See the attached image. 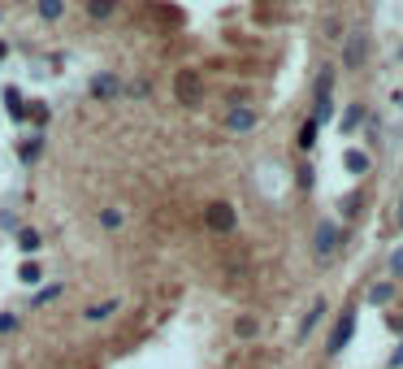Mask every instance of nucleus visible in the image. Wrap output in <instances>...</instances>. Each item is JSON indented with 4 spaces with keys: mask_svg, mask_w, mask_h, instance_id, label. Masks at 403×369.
Segmentation results:
<instances>
[{
    "mask_svg": "<svg viewBox=\"0 0 403 369\" xmlns=\"http://www.w3.org/2000/svg\"><path fill=\"white\" fill-rule=\"evenodd\" d=\"M334 66H325L321 74H317V91H312V122H330V113H334Z\"/></svg>",
    "mask_w": 403,
    "mask_h": 369,
    "instance_id": "1",
    "label": "nucleus"
},
{
    "mask_svg": "<svg viewBox=\"0 0 403 369\" xmlns=\"http://www.w3.org/2000/svg\"><path fill=\"white\" fill-rule=\"evenodd\" d=\"M204 226L213 231V235H230L239 226V213H235V204L230 200H213L208 208H204Z\"/></svg>",
    "mask_w": 403,
    "mask_h": 369,
    "instance_id": "2",
    "label": "nucleus"
},
{
    "mask_svg": "<svg viewBox=\"0 0 403 369\" xmlns=\"http://www.w3.org/2000/svg\"><path fill=\"white\" fill-rule=\"evenodd\" d=\"M174 96H178V104L195 109V104L204 100V79H200V70H178V74H174Z\"/></svg>",
    "mask_w": 403,
    "mask_h": 369,
    "instance_id": "3",
    "label": "nucleus"
},
{
    "mask_svg": "<svg viewBox=\"0 0 403 369\" xmlns=\"http://www.w3.org/2000/svg\"><path fill=\"white\" fill-rule=\"evenodd\" d=\"M347 44H342V70H360L364 57H369V35L364 31H352V35H342Z\"/></svg>",
    "mask_w": 403,
    "mask_h": 369,
    "instance_id": "4",
    "label": "nucleus"
},
{
    "mask_svg": "<svg viewBox=\"0 0 403 369\" xmlns=\"http://www.w3.org/2000/svg\"><path fill=\"white\" fill-rule=\"evenodd\" d=\"M352 335H356V308H342V318L334 322V335H330V343H325V352L330 356H338L342 348L352 343Z\"/></svg>",
    "mask_w": 403,
    "mask_h": 369,
    "instance_id": "5",
    "label": "nucleus"
},
{
    "mask_svg": "<svg viewBox=\"0 0 403 369\" xmlns=\"http://www.w3.org/2000/svg\"><path fill=\"white\" fill-rule=\"evenodd\" d=\"M338 239H342L338 222H321L317 235H312V256H317V261H330V256L338 252Z\"/></svg>",
    "mask_w": 403,
    "mask_h": 369,
    "instance_id": "6",
    "label": "nucleus"
},
{
    "mask_svg": "<svg viewBox=\"0 0 403 369\" xmlns=\"http://www.w3.org/2000/svg\"><path fill=\"white\" fill-rule=\"evenodd\" d=\"M256 109L252 104H235V109L225 113V131H235V135H248V131H256Z\"/></svg>",
    "mask_w": 403,
    "mask_h": 369,
    "instance_id": "7",
    "label": "nucleus"
},
{
    "mask_svg": "<svg viewBox=\"0 0 403 369\" xmlns=\"http://www.w3.org/2000/svg\"><path fill=\"white\" fill-rule=\"evenodd\" d=\"M91 96H96V100H118V96H122V79L108 74V70L96 74V79H91Z\"/></svg>",
    "mask_w": 403,
    "mask_h": 369,
    "instance_id": "8",
    "label": "nucleus"
},
{
    "mask_svg": "<svg viewBox=\"0 0 403 369\" xmlns=\"http://www.w3.org/2000/svg\"><path fill=\"white\" fill-rule=\"evenodd\" d=\"M118 308H122V300H118V295H108V300L91 304V308L83 313V318H87V322H104V318H113V313H118Z\"/></svg>",
    "mask_w": 403,
    "mask_h": 369,
    "instance_id": "9",
    "label": "nucleus"
},
{
    "mask_svg": "<svg viewBox=\"0 0 403 369\" xmlns=\"http://www.w3.org/2000/svg\"><path fill=\"white\" fill-rule=\"evenodd\" d=\"M321 313H325V300H312V308L304 313V322H300V335H295L300 343H304V339H308V335L317 330V322H321Z\"/></svg>",
    "mask_w": 403,
    "mask_h": 369,
    "instance_id": "10",
    "label": "nucleus"
},
{
    "mask_svg": "<svg viewBox=\"0 0 403 369\" xmlns=\"http://www.w3.org/2000/svg\"><path fill=\"white\" fill-rule=\"evenodd\" d=\"M87 18H96V22L118 18V0H87Z\"/></svg>",
    "mask_w": 403,
    "mask_h": 369,
    "instance_id": "11",
    "label": "nucleus"
},
{
    "mask_svg": "<svg viewBox=\"0 0 403 369\" xmlns=\"http://www.w3.org/2000/svg\"><path fill=\"white\" fill-rule=\"evenodd\" d=\"M5 109H9V118H14V122H26V113H31L18 87H9V91H5Z\"/></svg>",
    "mask_w": 403,
    "mask_h": 369,
    "instance_id": "12",
    "label": "nucleus"
},
{
    "mask_svg": "<svg viewBox=\"0 0 403 369\" xmlns=\"http://www.w3.org/2000/svg\"><path fill=\"white\" fill-rule=\"evenodd\" d=\"M126 226V213L122 208H113V204H104L100 208V231H122Z\"/></svg>",
    "mask_w": 403,
    "mask_h": 369,
    "instance_id": "13",
    "label": "nucleus"
},
{
    "mask_svg": "<svg viewBox=\"0 0 403 369\" xmlns=\"http://www.w3.org/2000/svg\"><path fill=\"white\" fill-rule=\"evenodd\" d=\"M35 9H39L44 22H56V18L66 14V0H35Z\"/></svg>",
    "mask_w": 403,
    "mask_h": 369,
    "instance_id": "14",
    "label": "nucleus"
},
{
    "mask_svg": "<svg viewBox=\"0 0 403 369\" xmlns=\"http://www.w3.org/2000/svg\"><path fill=\"white\" fill-rule=\"evenodd\" d=\"M342 166H347L352 174H364V170H369V156H364L360 148H352V152H342Z\"/></svg>",
    "mask_w": 403,
    "mask_h": 369,
    "instance_id": "15",
    "label": "nucleus"
},
{
    "mask_svg": "<svg viewBox=\"0 0 403 369\" xmlns=\"http://www.w3.org/2000/svg\"><path fill=\"white\" fill-rule=\"evenodd\" d=\"M360 122H364V104H352V109L342 113V126H338V131H342V135H352Z\"/></svg>",
    "mask_w": 403,
    "mask_h": 369,
    "instance_id": "16",
    "label": "nucleus"
},
{
    "mask_svg": "<svg viewBox=\"0 0 403 369\" xmlns=\"http://www.w3.org/2000/svg\"><path fill=\"white\" fill-rule=\"evenodd\" d=\"M256 330H260V322L252 318V313H243V318L235 322V335H239V339H256Z\"/></svg>",
    "mask_w": 403,
    "mask_h": 369,
    "instance_id": "17",
    "label": "nucleus"
},
{
    "mask_svg": "<svg viewBox=\"0 0 403 369\" xmlns=\"http://www.w3.org/2000/svg\"><path fill=\"white\" fill-rule=\"evenodd\" d=\"M317 126H321V122H312V118L300 126V148H304V152H312V148H317Z\"/></svg>",
    "mask_w": 403,
    "mask_h": 369,
    "instance_id": "18",
    "label": "nucleus"
},
{
    "mask_svg": "<svg viewBox=\"0 0 403 369\" xmlns=\"http://www.w3.org/2000/svg\"><path fill=\"white\" fill-rule=\"evenodd\" d=\"M390 295H394V283H373L369 287V300L373 304H390Z\"/></svg>",
    "mask_w": 403,
    "mask_h": 369,
    "instance_id": "19",
    "label": "nucleus"
},
{
    "mask_svg": "<svg viewBox=\"0 0 403 369\" xmlns=\"http://www.w3.org/2000/svg\"><path fill=\"white\" fill-rule=\"evenodd\" d=\"M39 243H44V239H39V231H31V226H26V231H18V248H22V252H35Z\"/></svg>",
    "mask_w": 403,
    "mask_h": 369,
    "instance_id": "20",
    "label": "nucleus"
},
{
    "mask_svg": "<svg viewBox=\"0 0 403 369\" xmlns=\"http://www.w3.org/2000/svg\"><path fill=\"white\" fill-rule=\"evenodd\" d=\"M56 295H61V283H52V287L35 291V295H31V304H35V308H44V304H48V300H56Z\"/></svg>",
    "mask_w": 403,
    "mask_h": 369,
    "instance_id": "21",
    "label": "nucleus"
},
{
    "mask_svg": "<svg viewBox=\"0 0 403 369\" xmlns=\"http://www.w3.org/2000/svg\"><path fill=\"white\" fill-rule=\"evenodd\" d=\"M18 278H22V283H39V278H44V270L35 266V261H26V266L18 270Z\"/></svg>",
    "mask_w": 403,
    "mask_h": 369,
    "instance_id": "22",
    "label": "nucleus"
},
{
    "mask_svg": "<svg viewBox=\"0 0 403 369\" xmlns=\"http://www.w3.org/2000/svg\"><path fill=\"white\" fill-rule=\"evenodd\" d=\"M39 148H44L39 139H26V143H22V161H35V156H39Z\"/></svg>",
    "mask_w": 403,
    "mask_h": 369,
    "instance_id": "23",
    "label": "nucleus"
},
{
    "mask_svg": "<svg viewBox=\"0 0 403 369\" xmlns=\"http://www.w3.org/2000/svg\"><path fill=\"white\" fill-rule=\"evenodd\" d=\"M342 213H347V218H356V213H360V196H356V191L347 196V204H342Z\"/></svg>",
    "mask_w": 403,
    "mask_h": 369,
    "instance_id": "24",
    "label": "nucleus"
},
{
    "mask_svg": "<svg viewBox=\"0 0 403 369\" xmlns=\"http://www.w3.org/2000/svg\"><path fill=\"white\" fill-rule=\"evenodd\" d=\"M325 39H342V26H338V18H325Z\"/></svg>",
    "mask_w": 403,
    "mask_h": 369,
    "instance_id": "25",
    "label": "nucleus"
},
{
    "mask_svg": "<svg viewBox=\"0 0 403 369\" xmlns=\"http://www.w3.org/2000/svg\"><path fill=\"white\" fill-rule=\"evenodd\" d=\"M148 91H152V87H148V79H139V83H131V96H135V100H148Z\"/></svg>",
    "mask_w": 403,
    "mask_h": 369,
    "instance_id": "26",
    "label": "nucleus"
},
{
    "mask_svg": "<svg viewBox=\"0 0 403 369\" xmlns=\"http://www.w3.org/2000/svg\"><path fill=\"white\" fill-rule=\"evenodd\" d=\"M390 274H394V278H403V248L390 256Z\"/></svg>",
    "mask_w": 403,
    "mask_h": 369,
    "instance_id": "27",
    "label": "nucleus"
},
{
    "mask_svg": "<svg viewBox=\"0 0 403 369\" xmlns=\"http://www.w3.org/2000/svg\"><path fill=\"white\" fill-rule=\"evenodd\" d=\"M18 326V318H14V313H0V335H9Z\"/></svg>",
    "mask_w": 403,
    "mask_h": 369,
    "instance_id": "28",
    "label": "nucleus"
},
{
    "mask_svg": "<svg viewBox=\"0 0 403 369\" xmlns=\"http://www.w3.org/2000/svg\"><path fill=\"white\" fill-rule=\"evenodd\" d=\"M390 369H403V343L394 348V356H390Z\"/></svg>",
    "mask_w": 403,
    "mask_h": 369,
    "instance_id": "29",
    "label": "nucleus"
},
{
    "mask_svg": "<svg viewBox=\"0 0 403 369\" xmlns=\"http://www.w3.org/2000/svg\"><path fill=\"white\" fill-rule=\"evenodd\" d=\"M399 231H403V200H399Z\"/></svg>",
    "mask_w": 403,
    "mask_h": 369,
    "instance_id": "30",
    "label": "nucleus"
},
{
    "mask_svg": "<svg viewBox=\"0 0 403 369\" xmlns=\"http://www.w3.org/2000/svg\"><path fill=\"white\" fill-rule=\"evenodd\" d=\"M5 52H9V48H5V44H0V57H5Z\"/></svg>",
    "mask_w": 403,
    "mask_h": 369,
    "instance_id": "31",
    "label": "nucleus"
},
{
    "mask_svg": "<svg viewBox=\"0 0 403 369\" xmlns=\"http://www.w3.org/2000/svg\"><path fill=\"white\" fill-rule=\"evenodd\" d=\"M399 104H403V91H399Z\"/></svg>",
    "mask_w": 403,
    "mask_h": 369,
    "instance_id": "32",
    "label": "nucleus"
}]
</instances>
